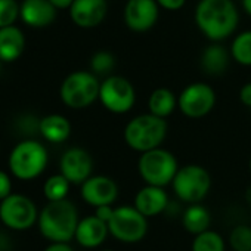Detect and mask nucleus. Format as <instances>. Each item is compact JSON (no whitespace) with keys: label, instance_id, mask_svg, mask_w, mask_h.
<instances>
[{"label":"nucleus","instance_id":"nucleus-12","mask_svg":"<svg viewBox=\"0 0 251 251\" xmlns=\"http://www.w3.org/2000/svg\"><path fill=\"white\" fill-rule=\"evenodd\" d=\"M80 195L86 204L93 208L102 205H112L120 195L117 182L105 175L90 176L80 188Z\"/></svg>","mask_w":251,"mask_h":251},{"label":"nucleus","instance_id":"nucleus-18","mask_svg":"<svg viewBox=\"0 0 251 251\" xmlns=\"http://www.w3.org/2000/svg\"><path fill=\"white\" fill-rule=\"evenodd\" d=\"M20 15L27 25L46 27L56 18V8L49 0H24Z\"/></svg>","mask_w":251,"mask_h":251},{"label":"nucleus","instance_id":"nucleus-10","mask_svg":"<svg viewBox=\"0 0 251 251\" xmlns=\"http://www.w3.org/2000/svg\"><path fill=\"white\" fill-rule=\"evenodd\" d=\"M216 92L210 84L197 81L188 84L180 92L177 96V108L185 117L200 120L213 111L216 106Z\"/></svg>","mask_w":251,"mask_h":251},{"label":"nucleus","instance_id":"nucleus-2","mask_svg":"<svg viewBox=\"0 0 251 251\" xmlns=\"http://www.w3.org/2000/svg\"><path fill=\"white\" fill-rule=\"evenodd\" d=\"M167 133V120L152 115L151 112H145L127 121L123 130V139L130 150L144 154L161 148Z\"/></svg>","mask_w":251,"mask_h":251},{"label":"nucleus","instance_id":"nucleus-29","mask_svg":"<svg viewBox=\"0 0 251 251\" xmlns=\"http://www.w3.org/2000/svg\"><path fill=\"white\" fill-rule=\"evenodd\" d=\"M21 6L15 0H0V28L11 27L20 15Z\"/></svg>","mask_w":251,"mask_h":251},{"label":"nucleus","instance_id":"nucleus-25","mask_svg":"<svg viewBox=\"0 0 251 251\" xmlns=\"http://www.w3.org/2000/svg\"><path fill=\"white\" fill-rule=\"evenodd\" d=\"M70 186H71V183L61 173L53 175L45 182L43 194L49 202L62 201V200H67V195L70 192Z\"/></svg>","mask_w":251,"mask_h":251},{"label":"nucleus","instance_id":"nucleus-26","mask_svg":"<svg viewBox=\"0 0 251 251\" xmlns=\"http://www.w3.org/2000/svg\"><path fill=\"white\" fill-rule=\"evenodd\" d=\"M230 56L244 67H251V31L238 34L230 46Z\"/></svg>","mask_w":251,"mask_h":251},{"label":"nucleus","instance_id":"nucleus-17","mask_svg":"<svg viewBox=\"0 0 251 251\" xmlns=\"http://www.w3.org/2000/svg\"><path fill=\"white\" fill-rule=\"evenodd\" d=\"M109 235L108 225L98 219L95 214L80 219L78 226L75 229L74 239L83 248H98L100 247Z\"/></svg>","mask_w":251,"mask_h":251},{"label":"nucleus","instance_id":"nucleus-19","mask_svg":"<svg viewBox=\"0 0 251 251\" xmlns=\"http://www.w3.org/2000/svg\"><path fill=\"white\" fill-rule=\"evenodd\" d=\"M40 135L50 144H62L71 135V124L61 114H50L39 121Z\"/></svg>","mask_w":251,"mask_h":251},{"label":"nucleus","instance_id":"nucleus-11","mask_svg":"<svg viewBox=\"0 0 251 251\" xmlns=\"http://www.w3.org/2000/svg\"><path fill=\"white\" fill-rule=\"evenodd\" d=\"M0 219L9 229L27 230L39 220V211L31 198L11 194L0 202Z\"/></svg>","mask_w":251,"mask_h":251},{"label":"nucleus","instance_id":"nucleus-34","mask_svg":"<svg viewBox=\"0 0 251 251\" xmlns=\"http://www.w3.org/2000/svg\"><path fill=\"white\" fill-rule=\"evenodd\" d=\"M45 251H74L67 242H52Z\"/></svg>","mask_w":251,"mask_h":251},{"label":"nucleus","instance_id":"nucleus-30","mask_svg":"<svg viewBox=\"0 0 251 251\" xmlns=\"http://www.w3.org/2000/svg\"><path fill=\"white\" fill-rule=\"evenodd\" d=\"M11 191H12L11 177L8 176V173H5L3 170H0V201H3L5 198H8L11 195Z\"/></svg>","mask_w":251,"mask_h":251},{"label":"nucleus","instance_id":"nucleus-20","mask_svg":"<svg viewBox=\"0 0 251 251\" xmlns=\"http://www.w3.org/2000/svg\"><path fill=\"white\" fill-rule=\"evenodd\" d=\"M25 39L20 28L11 25L0 28V61L14 62L24 50Z\"/></svg>","mask_w":251,"mask_h":251},{"label":"nucleus","instance_id":"nucleus-14","mask_svg":"<svg viewBox=\"0 0 251 251\" xmlns=\"http://www.w3.org/2000/svg\"><path fill=\"white\" fill-rule=\"evenodd\" d=\"M158 18L155 0H129L124 9V21L132 31L144 33L154 27Z\"/></svg>","mask_w":251,"mask_h":251},{"label":"nucleus","instance_id":"nucleus-31","mask_svg":"<svg viewBox=\"0 0 251 251\" xmlns=\"http://www.w3.org/2000/svg\"><path fill=\"white\" fill-rule=\"evenodd\" d=\"M114 208H115V207H112V205H102V207H98V208H95V216L108 225V222L111 220V217H112V214H114Z\"/></svg>","mask_w":251,"mask_h":251},{"label":"nucleus","instance_id":"nucleus-24","mask_svg":"<svg viewBox=\"0 0 251 251\" xmlns=\"http://www.w3.org/2000/svg\"><path fill=\"white\" fill-rule=\"evenodd\" d=\"M225 238L219 232L211 229L195 235L191 244V251H225Z\"/></svg>","mask_w":251,"mask_h":251},{"label":"nucleus","instance_id":"nucleus-8","mask_svg":"<svg viewBox=\"0 0 251 251\" xmlns=\"http://www.w3.org/2000/svg\"><path fill=\"white\" fill-rule=\"evenodd\" d=\"M109 235L123 244H138L148 233V219L133 205H118L108 222Z\"/></svg>","mask_w":251,"mask_h":251},{"label":"nucleus","instance_id":"nucleus-1","mask_svg":"<svg viewBox=\"0 0 251 251\" xmlns=\"http://www.w3.org/2000/svg\"><path fill=\"white\" fill-rule=\"evenodd\" d=\"M195 21L205 37L220 42L238 25V11L232 0H201L195 9Z\"/></svg>","mask_w":251,"mask_h":251},{"label":"nucleus","instance_id":"nucleus-6","mask_svg":"<svg viewBox=\"0 0 251 251\" xmlns=\"http://www.w3.org/2000/svg\"><path fill=\"white\" fill-rule=\"evenodd\" d=\"M49 155L46 148L37 141L20 142L9 155V169L20 180H33L39 177L48 166Z\"/></svg>","mask_w":251,"mask_h":251},{"label":"nucleus","instance_id":"nucleus-5","mask_svg":"<svg viewBox=\"0 0 251 251\" xmlns=\"http://www.w3.org/2000/svg\"><path fill=\"white\" fill-rule=\"evenodd\" d=\"M170 186L179 201L188 205L200 204L211 189V176L200 164H186L179 167Z\"/></svg>","mask_w":251,"mask_h":251},{"label":"nucleus","instance_id":"nucleus-16","mask_svg":"<svg viewBox=\"0 0 251 251\" xmlns=\"http://www.w3.org/2000/svg\"><path fill=\"white\" fill-rule=\"evenodd\" d=\"M106 12V0H74L70 8L71 20L83 28H92L100 24Z\"/></svg>","mask_w":251,"mask_h":251},{"label":"nucleus","instance_id":"nucleus-23","mask_svg":"<svg viewBox=\"0 0 251 251\" xmlns=\"http://www.w3.org/2000/svg\"><path fill=\"white\" fill-rule=\"evenodd\" d=\"M177 108V96L167 87H158L148 98V112L167 120Z\"/></svg>","mask_w":251,"mask_h":251},{"label":"nucleus","instance_id":"nucleus-13","mask_svg":"<svg viewBox=\"0 0 251 251\" xmlns=\"http://www.w3.org/2000/svg\"><path fill=\"white\" fill-rule=\"evenodd\" d=\"M59 172L71 185H83L93 172L92 155L78 147L67 150L59 160Z\"/></svg>","mask_w":251,"mask_h":251},{"label":"nucleus","instance_id":"nucleus-39","mask_svg":"<svg viewBox=\"0 0 251 251\" xmlns=\"http://www.w3.org/2000/svg\"><path fill=\"white\" fill-rule=\"evenodd\" d=\"M0 245H2V236H0Z\"/></svg>","mask_w":251,"mask_h":251},{"label":"nucleus","instance_id":"nucleus-7","mask_svg":"<svg viewBox=\"0 0 251 251\" xmlns=\"http://www.w3.org/2000/svg\"><path fill=\"white\" fill-rule=\"evenodd\" d=\"M100 81L93 73L74 71L61 84L59 96L64 105L73 109H84L99 99Z\"/></svg>","mask_w":251,"mask_h":251},{"label":"nucleus","instance_id":"nucleus-22","mask_svg":"<svg viewBox=\"0 0 251 251\" xmlns=\"http://www.w3.org/2000/svg\"><path fill=\"white\" fill-rule=\"evenodd\" d=\"M230 58V52H227L222 45L213 43L204 49L201 55V67L210 75H220L229 67Z\"/></svg>","mask_w":251,"mask_h":251},{"label":"nucleus","instance_id":"nucleus-36","mask_svg":"<svg viewBox=\"0 0 251 251\" xmlns=\"http://www.w3.org/2000/svg\"><path fill=\"white\" fill-rule=\"evenodd\" d=\"M242 6L248 15H251V0H242Z\"/></svg>","mask_w":251,"mask_h":251},{"label":"nucleus","instance_id":"nucleus-4","mask_svg":"<svg viewBox=\"0 0 251 251\" xmlns=\"http://www.w3.org/2000/svg\"><path fill=\"white\" fill-rule=\"evenodd\" d=\"M179 167L175 154L163 147L141 154L138 160V173L144 183L158 188L172 185Z\"/></svg>","mask_w":251,"mask_h":251},{"label":"nucleus","instance_id":"nucleus-3","mask_svg":"<svg viewBox=\"0 0 251 251\" xmlns=\"http://www.w3.org/2000/svg\"><path fill=\"white\" fill-rule=\"evenodd\" d=\"M77 207L68 201L48 202L39 213V229L40 233L50 242H70L78 226Z\"/></svg>","mask_w":251,"mask_h":251},{"label":"nucleus","instance_id":"nucleus-35","mask_svg":"<svg viewBox=\"0 0 251 251\" xmlns=\"http://www.w3.org/2000/svg\"><path fill=\"white\" fill-rule=\"evenodd\" d=\"M49 2L56 8V9H65V8H71L74 0H49Z\"/></svg>","mask_w":251,"mask_h":251},{"label":"nucleus","instance_id":"nucleus-21","mask_svg":"<svg viewBox=\"0 0 251 251\" xmlns=\"http://www.w3.org/2000/svg\"><path fill=\"white\" fill-rule=\"evenodd\" d=\"M211 225V214L205 205L191 204L182 213V226L191 235H200L210 229Z\"/></svg>","mask_w":251,"mask_h":251},{"label":"nucleus","instance_id":"nucleus-33","mask_svg":"<svg viewBox=\"0 0 251 251\" xmlns=\"http://www.w3.org/2000/svg\"><path fill=\"white\" fill-rule=\"evenodd\" d=\"M239 100L242 102V105L251 108V81L245 83L241 90H239Z\"/></svg>","mask_w":251,"mask_h":251},{"label":"nucleus","instance_id":"nucleus-27","mask_svg":"<svg viewBox=\"0 0 251 251\" xmlns=\"http://www.w3.org/2000/svg\"><path fill=\"white\" fill-rule=\"evenodd\" d=\"M227 241L233 251H251V226L236 225L230 230Z\"/></svg>","mask_w":251,"mask_h":251},{"label":"nucleus","instance_id":"nucleus-38","mask_svg":"<svg viewBox=\"0 0 251 251\" xmlns=\"http://www.w3.org/2000/svg\"><path fill=\"white\" fill-rule=\"evenodd\" d=\"M99 251H114V250H99Z\"/></svg>","mask_w":251,"mask_h":251},{"label":"nucleus","instance_id":"nucleus-15","mask_svg":"<svg viewBox=\"0 0 251 251\" xmlns=\"http://www.w3.org/2000/svg\"><path fill=\"white\" fill-rule=\"evenodd\" d=\"M169 204H170V198L166 188H158L151 185L142 186L136 192L133 200V207L147 219L163 214L164 211H167Z\"/></svg>","mask_w":251,"mask_h":251},{"label":"nucleus","instance_id":"nucleus-28","mask_svg":"<svg viewBox=\"0 0 251 251\" xmlns=\"http://www.w3.org/2000/svg\"><path fill=\"white\" fill-rule=\"evenodd\" d=\"M114 65H115V59L112 53L108 50H99L90 59V68L95 75L109 74L114 70Z\"/></svg>","mask_w":251,"mask_h":251},{"label":"nucleus","instance_id":"nucleus-9","mask_svg":"<svg viewBox=\"0 0 251 251\" xmlns=\"http://www.w3.org/2000/svg\"><path fill=\"white\" fill-rule=\"evenodd\" d=\"M99 100L108 112L117 115L127 114L136 103L135 86L126 77L108 75L100 83Z\"/></svg>","mask_w":251,"mask_h":251},{"label":"nucleus","instance_id":"nucleus-32","mask_svg":"<svg viewBox=\"0 0 251 251\" xmlns=\"http://www.w3.org/2000/svg\"><path fill=\"white\" fill-rule=\"evenodd\" d=\"M157 5L167 11H179L183 8L186 0H155Z\"/></svg>","mask_w":251,"mask_h":251},{"label":"nucleus","instance_id":"nucleus-37","mask_svg":"<svg viewBox=\"0 0 251 251\" xmlns=\"http://www.w3.org/2000/svg\"><path fill=\"white\" fill-rule=\"evenodd\" d=\"M248 167H250V172H251V157H250V163H248Z\"/></svg>","mask_w":251,"mask_h":251}]
</instances>
